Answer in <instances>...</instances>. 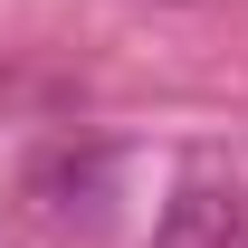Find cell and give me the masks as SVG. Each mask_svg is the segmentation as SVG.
Wrapping results in <instances>:
<instances>
[{
  "label": "cell",
  "mask_w": 248,
  "mask_h": 248,
  "mask_svg": "<svg viewBox=\"0 0 248 248\" xmlns=\"http://www.w3.org/2000/svg\"><path fill=\"white\" fill-rule=\"evenodd\" d=\"M153 248H248V201L229 182H182L153 219Z\"/></svg>",
  "instance_id": "6da1fadb"
},
{
  "label": "cell",
  "mask_w": 248,
  "mask_h": 248,
  "mask_svg": "<svg viewBox=\"0 0 248 248\" xmlns=\"http://www.w3.org/2000/svg\"><path fill=\"white\" fill-rule=\"evenodd\" d=\"M105 172H115L105 153H86V162H77V153H58L48 172H38V191H77V201L95 210V191H105ZM77 201H67V210H77Z\"/></svg>",
  "instance_id": "7a4b0ae2"
}]
</instances>
